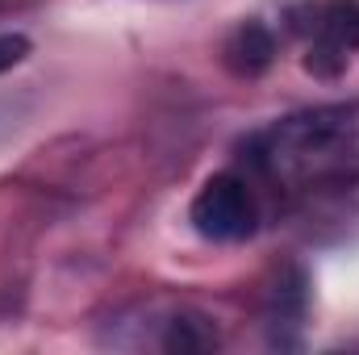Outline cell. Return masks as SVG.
<instances>
[{
	"mask_svg": "<svg viewBox=\"0 0 359 355\" xmlns=\"http://www.w3.org/2000/svg\"><path fill=\"white\" fill-rule=\"evenodd\" d=\"M192 230L201 239L213 243H243L255 234L259 226V201L251 192V184L234 172H217L201 184V192L192 196Z\"/></svg>",
	"mask_w": 359,
	"mask_h": 355,
	"instance_id": "obj_2",
	"label": "cell"
},
{
	"mask_svg": "<svg viewBox=\"0 0 359 355\" xmlns=\"http://www.w3.org/2000/svg\"><path fill=\"white\" fill-rule=\"evenodd\" d=\"M309 34L305 72L318 80H334L347 72L351 55L359 51V0H326L301 25Z\"/></svg>",
	"mask_w": 359,
	"mask_h": 355,
	"instance_id": "obj_3",
	"label": "cell"
},
{
	"mask_svg": "<svg viewBox=\"0 0 359 355\" xmlns=\"http://www.w3.org/2000/svg\"><path fill=\"white\" fill-rule=\"evenodd\" d=\"M222 63H226L234 76H243V80L264 76L271 63H276V38H271V29L264 21H243V25H234L230 38H226V46H222Z\"/></svg>",
	"mask_w": 359,
	"mask_h": 355,
	"instance_id": "obj_4",
	"label": "cell"
},
{
	"mask_svg": "<svg viewBox=\"0 0 359 355\" xmlns=\"http://www.w3.org/2000/svg\"><path fill=\"white\" fill-rule=\"evenodd\" d=\"M259 176L288 192L347 188L359 180V100L301 109L251 138Z\"/></svg>",
	"mask_w": 359,
	"mask_h": 355,
	"instance_id": "obj_1",
	"label": "cell"
},
{
	"mask_svg": "<svg viewBox=\"0 0 359 355\" xmlns=\"http://www.w3.org/2000/svg\"><path fill=\"white\" fill-rule=\"evenodd\" d=\"M25 55H29V38L25 34H0V76L8 67H17Z\"/></svg>",
	"mask_w": 359,
	"mask_h": 355,
	"instance_id": "obj_5",
	"label": "cell"
}]
</instances>
